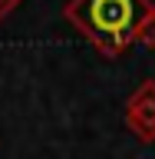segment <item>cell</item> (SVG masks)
<instances>
[{"label": "cell", "instance_id": "obj_1", "mask_svg": "<svg viewBox=\"0 0 155 159\" xmlns=\"http://www.w3.org/2000/svg\"><path fill=\"white\" fill-rule=\"evenodd\" d=\"M63 17L102 57H122L155 17L152 0H66Z\"/></svg>", "mask_w": 155, "mask_h": 159}, {"label": "cell", "instance_id": "obj_2", "mask_svg": "<svg viewBox=\"0 0 155 159\" xmlns=\"http://www.w3.org/2000/svg\"><path fill=\"white\" fill-rule=\"evenodd\" d=\"M126 129L139 143H155V80H142L126 99Z\"/></svg>", "mask_w": 155, "mask_h": 159}, {"label": "cell", "instance_id": "obj_3", "mask_svg": "<svg viewBox=\"0 0 155 159\" xmlns=\"http://www.w3.org/2000/svg\"><path fill=\"white\" fill-rule=\"evenodd\" d=\"M139 47H149V50H155V17L149 20L145 27H142V33H139Z\"/></svg>", "mask_w": 155, "mask_h": 159}, {"label": "cell", "instance_id": "obj_4", "mask_svg": "<svg viewBox=\"0 0 155 159\" xmlns=\"http://www.w3.org/2000/svg\"><path fill=\"white\" fill-rule=\"evenodd\" d=\"M20 3H23V0H0V20H7L10 13L20 7Z\"/></svg>", "mask_w": 155, "mask_h": 159}]
</instances>
